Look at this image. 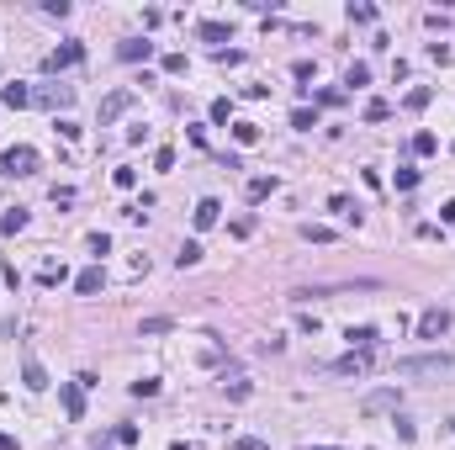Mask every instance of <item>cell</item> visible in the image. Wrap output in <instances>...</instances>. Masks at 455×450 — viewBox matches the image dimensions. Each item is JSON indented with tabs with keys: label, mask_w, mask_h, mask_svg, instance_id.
<instances>
[{
	"label": "cell",
	"mask_w": 455,
	"mask_h": 450,
	"mask_svg": "<svg viewBox=\"0 0 455 450\" xmlns=\"http://www.w3.org/2000/svg\"><path fill=\"white\" fill-rule=\"evenodd\" d=\"M32 170H37V149H27V143H16V149L0 154V175L22 180V175H32Z\"/></svg>",
	"instance_id": "1"
},
{
	"label": "cell",
	"mask_w": 455,
	"mask_h": 450,
	"mask_svg": "<svg viewBox=\"0 0 455 450\" xmlns=\"http://www.w3.org/2000/svg\"><path fill=\"white\" fill-rule=\"evenodd\" d=\"M450 366H455L450 355H424V360H402L397 376H440V371H450Z\"/></svg>",
	"instance_id": "2"
},
{
	"label": "cell",
	"mask_w": 455,
	"mask_h": 450,
	"mask_svg": "<svg viewBox=\"0 0 455 450\" xmlns=\"http://www.w3.org/2000/svg\"><path fill=\"white\" fill-rule=\"evenodd\" d=\"M32 101L48 111H64V107H74V85H43V90H32Z\"/></svg>",
	"instance_id": "3"
},
{
	"label": "cell",
	"mask_w": 455,
	"mask_h": 450,
	"mask_svg": "<svg viewBox=\"0 0 455 450\" xmlns=\"http://www.w3.org/2000/svg\"><path fill=\"white\" fill-rule=\"evenodd\" d=\"M371 366H376L371 350H349L344 360H334V376H371Z\"/></svg>",
	"instance_id": "4"
},
{
	"label": "cell",
	"mask_w": 455,
	"mask_h": 450,
	"mask_svg": "<svg viewBox=\"0 0 455 450\" xmlns=\"http://www.w3.org/2000/svg\"><path fill=\"white\" fill-rule=\"evenodd\" d=\"M80 59H85V48H80V43H64V48H53L48 59H43V69H48V74H59V69H74Z\"/></svg>",
	"instance_id": "5"
},
{
	"label": "cell",
	"mask_w": 455,
	"mask_h": 450,
	"mask_svg": "<svg viewBox=\"0 0 455 450\" xmlns=\"http://www.w3.org/2000/svg\"><path fill=\"white\" fill-rule=\"evenodd\" d=\"M444 329H450V308H429L419 318V339H440Z\"/></svg>",
	"instance_id": "6"
},
{
	"label": "cell",
	"mask_w": 455,
	"mask_h": 450,
	"mask_svg": "<svg viewBox=\"0 0 455 450\" xmlns=\"http://www.w3.org/2000/svg\"><path fill=\"white\" fill-rule=\"evenodd\" d=\"M101 286H106V271H101V265H85V271L74 275V292H80V296H96Z\"/></svg>",
	"instance_id": "7"
},
{
	"label": "cell",
	"mask_w": 455,
	"mask_h": 450,
	"mask_svg": "<svg viewBox=\"0 0 455 450\" xmlns=\"http://www.w3.org/2000/svg\"><path fill=\"white\" fill-rule=\"evenodd\" d=\"M127 107H132V90H111L106 101H101V128H106V122H117Z\"/></svg>",
	"instance_id": "8"
},
{
	"label": "cell",
	"mask_w": 455,
	"mask_h": 450,
	"mask_svg": "<svg viewBox=\"0 0 455 450\" xmlns=\"http://www.w3.org/2000/svg\"><path fill=\"white\" fill-rule=\"evenodd\" d=\"M59 397H64V414H69V418H85V387H80V381H64Z\"/></svg>",
	"instance_id": "9"
},
{
	"label": "cell",
	"mask_w": 455,
	"mask_h": 450,
	"mask_svg": "<svg viewBox=\"0 0 455 450\" xmlns=\"http://www.w3.org/2000/svg\"><path fill=\"white\" fill-rule=\"evenodd\" d=\"M22 381H27V392H43V387H48V371H43V360H37V355L22 360Z\"/></svg>",
	"instance_id": "10"
},
{
	"label": "cell",
	"mask_w": 455,
	"mask_h": 450,
	"mask_svg": "<svg viewBox=\"0 0 455 450\" xmlns=\"http://www.w3.org/2000/svg\"><path fill=\"white\" fill-rule=\"evenodd\" d=\"M276 191H281L276 175H254L249 186H244V196H249V202H265V196H276Z\"/></svg>",
	"instance_id": "11"
},
{
	"label": "cell",
	"mask_w": 455,
	"mask_h": 450,
	"mask_svg": "<svg viewBox=\"0 0 455 450\" xmlns=\"http://www.w3.org/2000/svg\"><path fill=\"white\" fill-rule=\"evenodd\" d=\"M196 228H212L217 223V217H223V202H217V196H202V202H196Z\"/></svg>",
	"instance_id": "12"
},
{
	"label": "cell",
	"mask_w": 455,
	"mask_h": 450,
	"mask_svg": "<svg viewBox=\"0 0 455 450\" xmlns=\"http://www.w3.org/2000/svg\"><path fill=\"white\" fill-rule=\"evenodd\" d=\"M117 59H127V64L154 59V43H138V37H132V43H122V48H117Z\"/></svg>",
	"instance_id": "13"
},
{
	"label": "cell",
	"mask_w": 455,
	"mask_h": 450,
	"mask_svg": "<svg viewBox=\"0 0 455 450\" xmlns=\"http://www.w3.org/2000/svg\"><path fill=\"white\" fill-rule=\"evenodd\" d=\"M344 339H349V350H376V329H371V323H360V329H349Z\"/></svg>",
	"instance_id": "14"
},
{
	"label": "cell",
	"mask_w": 455,
	"mask_h": 450,
	"mask_svg": "<svg viewBox=\"0 0 455 450\" xmlns=\"http://www.w3.org/2000/svg\"><path fill=\"white\" fill-rule=\"evenodd\" d=\"M0 101H6V107H32V90H27V85H6V90H0Z\"/></svg>",
	"instance_id": "15"
},
{
	"label": "cell",
	"mask_w": 455,
	"mask_h": 450,
	"mask_svg": "<svg viewBox=\"0 0 455 450\" xmlns=\"http://www.w3.org/2000/svg\"><path fill=\"white\" fill-rule=\"evenodd\" d=\"M196 37H202V43H227V22H202Z\"/></svg>",
	"instance_id": "16"
},
{
	"label": "cell",
	"mask_w": 455,
	"mask_h": 450,
	"mask_svg": "<svg viewBox=\"0 0 455 450\" xmlns=\"http://www.w3.org/2000/svg\"><path fill=\"white\" fill-rule=\"evenodd\" d=\"M196 260H202V244H196V238H186V244H180V254H175V265H180V271H191Z\"/></svg>",
	"instance_id": "17"
},
{
	"label": "cell",
	"mask_w": 455,
	"mask_h": 450,
	"mask_svg": "<svg viewBox=\"0 0 455 450\" xmlns=\"http://www.w3.org/2000/svg\"><path fill=\"white\" fill-rule=\"evenodd\" d=\"M302 238H307V244H334V228H323V223H302Z\"/></svg>",
	"instance_id": "18"
},
{
	"label": "cell",
	"mask_w": 455,
	"mask_h": 450,
	"mask_svg": "<svg viewBox=\"0 0 455 450\" xmlns=\"http://www.w3.org/2000/svg\"><path fill=\"white\" fill-rule=\"evenodd\" d=\"M233 138H239L244 149H254V143H260V122H233Z\"/></svg>",
	"instance_id": "19"
},
{
	"label": "cell",
	"mask_w": 455,
	"mask_h": 450,
	"mask_svg": "<svg viewBox=\"0 0 455 450\" xmlns=\"http://www.w3.org/2000/svg\"><path fill=\"white\" fill-rule=\"evenodd\" d=\"M27 223H32V217H27V207H11V212L0 217V228H6V233H22Z\"/></svg>",
	"instance_id": "20"
},
{
	"label": "cell",
	"mask_w": 455,
	"mask_h": 450,
	"mask_svg": "<svg viewBox=\"0 0 455 450\" xmlns=\"http://www.w3.org/2000/svg\"><path fill=\"white\" fill-rule=\"evenodd\" d=\"M429 101H434V90H429V85H419V90H407V101H402V107H407V111H424Z\"/></svg>",
	"instance_id": "21"
},
{
	"label": "cell",
	"mask_w": 455,
	"mask_h": 450,
	"mask_svg": "<svg viewBox=\"0 0 455 450\" xmlns=\"http://www.w3.org/2000/svg\"><path fill=\"white\" fill-rule=\"evenodd\" d=\"M223 392H227V397H233V403H244V397H249L254 387H249V381H244V376H233V381L223 376Z\"/></svg>",
	"instance_id": "22"
},
{
	"label": "cell",
	"mask_w": 455,
	"mask_h": 450,
	"mask_svg": "<svg viewBox=\"0 0 455 450\" xmlns=\"http://www.w3.org/2000/svg\"><path fill=\"white\" fill-rule=\"evenodd\" d=\"M328 212H339V217H349V223H360V212H355V202H349V196H328Z\"/></svg>",
	"instance_id": "23"
},
{
	"label": "cell",
	"mask_w": 455,
	"mask_h": 450,
	"mask_svg": "<svg viewBox=\"0 0 455 450\" xmlns=\"http://www.w3.org/2000/svg\"><path fill=\"white\" fill-rule=\"evenodd\" d=\"M291 128L312 132V128H318V111H312V107H297V111H291Z\"/></svg>",
	"instance_id": "24"
},
{
	"label": "cell",
	"mask_w": 455,
	"mask_h": 450,
	"mask_svg": "<svg viewBox=\"0 0 455 450\" xmlns=\"http://www.w3.org/2000/svg\"><path fill=\"white\" fill-rule=\"evenodd\" d=\"M64 275H69V271H64L59 260H48V265H43V271H37V281H43V286H59Z\"/></svg>",
	"instance_id": "25"
},
{
	"label": "cell",
	"mask_w": 455,
	"mask_h": 450,
	"mask_svg": "<svg viewBox=\"0 0 455 450\" xmlns=\"http://www.w3.org/2000/svg\"><path fill=\"white\" fill-rule=\"evenodd\" d=\"M344 85H355V90H360V85H371V64H349Z\"/></svg>",
	"instance_id": "26"
},
{
	"label": "cell",
	"mask_w": 455,
	"mask_h": 450,
	"mask_svg": "<svg viewBox=\"0 0 455 450\" xmlns=\"http://www.w3.org/2000/svg\"><path fill=\"white\" fill-rule=\"evenodd\" d=\"M132 397H159V376H138L132 381Z\"/></svg>",
	"instance_id": "27"
},
{
	"label": "cell",
	"mask_w": 455,
	"mask_h": 450,
	"mask_svg": "<svg viewBox=\"0 0 455 450\" xmlns=\"http://www.w3.org/2000/svg\"><path fill=\"white\" fill-rule=\"evenodd\" d=\"M434 149H440L434 132H413V154H434Z\"/></svg>",
	"instance_id": "28"
},
{
	"label": "cell",
	"mask_w": 455,
	"mask_h": 450,
	"mask_svg": "<svg viewBox=\"0 0 455 450\" xmlns=\"http://www.w3.org/2000/svg\"><path fill=\"white\" fill-rule=\"evenodd\" d=\"M413 186H419V170H413V165H397V191H413Z\"/></svg>",
	"instance_id": "29"
},
{
	"label": "cell",
	"mask_w": 455,
	"mask_h": 450,
	"mask_svg": "<svg viewBox=\"0 0 455 450\" xmlns=\"http://www.w3.org/2000/svg\"><path fill=\"white\" fill-rule=\"evenodd\" d=\"M392 117V107H386V101H365V122H386Z\"/></svg>",
	"instance_id": "30"
},
{
	"label": "cell",
	"mask_w": 455,
	"mask_h": 450,
	"mask_svg": "<svg viewBox=\"0 0 455 450\" xmlns=\"http://www.w3.org/2000/svg\"><path fill=\"white\" fill-rule=\"evenodd\" d=\"M138 439H144V435H138V424H122V429H117V445H122V450H132Z\"/></svg>",
	"instance_id": "31"
},
{
	"label": "cell",
	"mask_w": 455,
	"mask_h": 450,
	"mask_svg": "<svg viewBox=\"0 0 455 450\" xmlns=\"http://www.w3.org/2000/svg\"><path fill=\"white\" fill-rule=\"evenodd\" d=\"M111 180H117V191H132V186H138V170H127V165H122Z\"/></svg>",
	"instance_id": "32"
},
{
	"label": "cell",
	"mask_w": 455,
	"mask_h": 450,
	"mask_svg": "<svg viewBox=\"0 0 455 450\" xmlns=\"http://www.w3.org/2000/svg\"><path fill=\"white\" fill-rule=\"evenodd\" d=\"M233 450H270V445H265L260 435H239V439H233Z\"/></svg>",
	"instance_id": "33"
},
{
	"label": "cell",
	"mask_w": 455,
	"mask_h": 450,
	"mask_svg": "<svg viewBox=\"0 0 455 450\" xmlns=\"http://www.w3.org/2000/svg\"><path fill=\"white\" fill-rule=\"evenodd\" d=\"M164 74H186V53H164Z\"/></svg>",
	"instance_id": "34"
},
{
	"label": "cell",
	"mask_w": 455,
	"mask_h": 450,
	"mask_svg": "<svg viewBox=\"0 0 455 450\" xmlns=\"http://www.w3.org/2000/svg\"><path fill=\"white\" fill-rule=\"evenodd\" d=\"M212 122H233V101H212Z\"/></svg>",
	"instance_id": "35"
},
{
	"label": "cell",
	"mask_w": 455,
	"mask_h": 450,
	"mask_svg": "<svg viewBox=\"0 0 455 450\" xmlns=\"http://www.w3.org/2000/svg\"><path fill=\"white\" fill-rule=\"evenodd\" d=\"M154 170H175V149H169V143H164V149L154 154Z\"/></svg>",
	"instance_id": "36"
},
{
	"label": "cell",
	"mask_w": 455,
	"mask_h": 450,
	"mask_svg": "<svg viewBox=\"0 0 455 450\" xmlns=\"http://www.w3.org/2000/svg\"><path fill=\"white\" fill-rule=\"evenodd\" d=\"M349 22H376V6H349Z\"/></svg>",
	"instance_id": "37"
},
{
	"label": "cell",
	"mask_w": 455,
	"mask_h": 450,
	"mask_svg": "<svg viewBox=\"0 0 455 450\" xmlns=\"http://www.w3.org/2000/svg\"><path fill=\"white\" fill-rule=\"evenodd\" d=\"M440 223H450V228H455V202H444V207H440Z\"/></svg>",
	"instance_id": "38"
},
{
	"label": "cell",
	"mask_w": 455,
	"mask_h": 450,
	"mask_svg": "<svg viewBox=\"0 0 455 450\" xmlns=\"http://www.w3.org/2000/svg\"><path fill=\"white\" fill-rule=\"evenodd\" d=\"M0 450H16V435H6V429H0Z\"/></svg>",
	"instance_id": "39"
},
{
	"label": "cell",
	"mask_w": 455,
	"mask_h": 450,
	"mask_svg": "<svg viewBox=\"0 0 455 450\" xmlns=\"http://www.w3.org/2000/svg\"><path fill=\"white\" fill-rule=\"evenodd\" d=\"M302 450H339V445H302Z\"/></svg>",
	"instance_id": "40"
},
{
	"label": "cell",
	"mask_w": 455,
	"mask_h": 450,
	"mask_svg": "<svg viewBox=\"0 0 455 450\" xmlns=\"http://www.w3.org/2000/svg\"><path fill=\"white\" fill-rule=\"evenodd\" d=\"M169 450H186V445H180V439H175V445H169Z\"/></svg>",
	"instance_id": "41"
}]
</instances>
